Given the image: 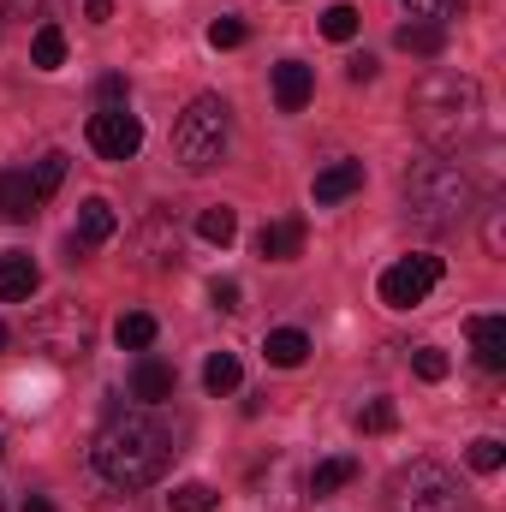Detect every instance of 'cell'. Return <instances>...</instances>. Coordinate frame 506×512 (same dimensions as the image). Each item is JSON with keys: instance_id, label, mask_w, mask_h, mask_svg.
I'll use <instances>...</instances> for the list:
<instances>
[{"instance_id": "obj_35", "label": "cell", "mask_w": 506, "mask_h": 512, "mask_svg": "<svg viewBox=\"0 0 506 512\" xmlns=\"http://www.w3.org/2000/svg\"><path fill=\"white\" fill-rule=\"evenodd\" d=\"M376 72H381V66H376V54H352V60H346V78H352V84H370Z\"/></svg>"}, {"instance_id": "obj_42", "label": "cell", "mask_w": 506, "mask_h": 512, "mask_svg": "<svg viewBox=\"0 0 506 512\" xmlns=\"http://www.w3.org/2000/svg\"><path fill=\"white\" fill-rule=\"evenodd\" d=\"M0 453H6V441H0Z\"/></svg>"}, {"instance_id": "obj_2", "label": "cell", "mask_w": 506, "mask_h": 512, "mask_svg": "<svg viewBox=\"0 0 506 512\" xmlns=\"http://www.w3.org/2000/svg\"><path fill=\"white\" fill-rule=\"evenodd\" d=\"M411 126L435 149H459L483 131V84L465 72H429L411 90Z\"/></svg>"}, {"instance_id": "obj_3", "label": "cell", "mask_w": 506, "mask_h": 512, "mask_svg": "<svg viewBox=\"0 0 506 512\" xmlns=\"http://www.w3.org/2000/svg\"><path fill=\"white\" fill-rule=\"evenodd\" d=\"M471 203H477V191L453 161H417L405 173V215L429 233H453L471 215Z\"/></svg>"}, {"instance_id": "obj_18", "label": "cell", "mask_w": 506, "mask_h": 512, "mask_svg": "<svg viewBox=\"0 0 506 512\" xmlns=\"http://www.w3.org/2000/svg\"><path fill=\"white\" fill-rule=\"evenodd\" d=\"M262 358H268L274 370H298V364L310 358V334H304V328H274V334L262 340Z\"/></svg>"}, {"instance_id": "obj_43", "label": "cell", "mask_w": 506, "mask_h": 512, "mask_svg": "<svg viewBox=\"0 0 506 512\" xmlns=\"http://www.w3.org/2000/svg\"><path fill=\"white\" fill-rule=\"evenodd\" d=\"M0 512H6V501H0Z\"/></svg>"}, {"instance_id": "obj_11", "label": "cell", "mask_w": 506, "mask_h": 512, "mask_svg": "<svg viewBox=\"0 0 506 512\" xmlns=\"http://www.w3.org/2000/svg\"><path fill=\"white\" fill-rule=\"evenodd\" d=\"M364 191V161H334V167H322L316 173V185H310V197L328 209V203H346V197H358Z\"/></svg>"}, {"instance_id": "obj_21", "label": "cell", "mask_w": 506, "mask_h": 512, "mask_svg": "<svg viewBox=\"0 0 506 512\" xmlns=\"http://www.w3.org/2000/svg\"><path fill=\"white\" fill-rule=\"evenodd\" d=\"M358 477V459H322L316 471H310V495H334V489H346Z\"/></svg>"}, {"instance_id": "obj_24", "label": "cell", "mask_w": 506, "mask_h": 512, "mask_svg": "<svg viewBox=\"0 0 506 512\" xmlns=\"http://www.w3.org/2000/svg\"><path fill=\"white\" fill-rule=\"evenodd\" d=\"M197 233H203L209 245H233V239H239V215H233V209H203V215H197Z\"/></svg>"}, {"instance_id": "obj_25", "label": "cell", "mask_w": 506, "mask_h": 512, "mask_svg": "<svg viewBox=\"0 0 506 512\" xmlns=\"http://www.w3.org/2000/svg\"><path fill=\"white\" fill-rule=\"evenodd\" d=\"M215 501H221V495H215L209 483H179V489L167 495V507L173 512H215Z\"/></svg>"}, {"instance_id": "obj_8", "label": "cell", "mask_w": 506, "mask_h": 512, "mask_svg": "<svg viewBox=\"0 0 506 512\" xmlns=\"http://www.w3.org/2000/svg\"><path fill=\"white\" fill-rule=\"evenodd\" d=\"M90 149H96L102 161H131V155L143 149V120H137L131 108H102V114H90Z\"/></svg>"}, {"instance_id": "obj_40", "label": "cell", "mask_w": 506, "mask_h": 512, "mask_svg": "<svg viewBox=\"0 0 506 512\" xmlns=\"http://www.w3.org/2000/svg\"><path fill=\"white\" fill-rule=\"evenodd\" d=\"M6 346H12V334H6V322H0V352H6Z\"/></svg>"}, {"instance_id": "obj_17", "label": "cell", "mask_w": 506, "mask_h": 512, "mask_svg": "<svg viewBox=\"0 0 506 512\" xmlns=\"http://www.w3.org/2000/svg\"><path fill=\"white\" fill-rule=\"evenodd\" d=\"M131 399H143V405L173 399V364H161V358H137V370H131Z\"/></svg>"}, {"instance_id": "obj_26", "label": "cell", "mask_w": 506, "mask_h": 512, "mask_svg": "<svg viewBox=\"0 0 506 512\" xmlns=\"http://www.w3.org/2000/svg\"><path fill=\"white\" fill-rule=\"evenodd\" d=\"M322 36H328V42H352V36H358V6H346V0L328 6V12H322Z\"/></svg>"}, {"instance_id": "obj_30", "label": "cell", "mask_w": 506, "mask_h": 512, "mask_svg": "<svg viewBox=\"0 0 506 512\" xmlns=\"http://www.w3.org/2000/svg\"><path fill=\"white\" fill-rule=\"evenodd\" d=\"M411 370H417L423 382H447V370H453V358H447L441 346H417V358H411Z\"/></svg>"}, {"instance_id": "obj_39", "label": "cell", "mask_w": 506, "mask_h": 512, "mask_svg": "<svg viewBox=\"0 0 506 512\" xmlns=\"http://www.w3.org/2000/svg\"><path fill=\"white\" fill-rule=\"evenodd\" d=\"M24 512H54V501H42V495H30V501H24Z\"/></svg>"}, {"instance_id": "obj_41", "label": "cell", "mask_w": 506, "mask_h": 512, "mask_svg": "<svg viewBox=\"0 0 506 512\" xmlns=\"http://www.w3.org/2000/svg\"><path fill=\"white\" fill-rule=\"evenodd\" d=\"M0 30H6V0H0Z\"/></svg>"}, {"instance_id": "obj_13", "label": "cell", "mask_w": 506, "mask_h": 512, "mask_svg": "<svg viewBox=\"0 0 506 512\" xmlns=\"http://www.w3.org/2000/svg\"><path fill=\"white\" fill-rule=\"evenodd\" d=\"M42 209V197H36V185H30V173H0V221H30Z\"/></svg>"}, {"instance_id": "obj_6", "label": "cell", "mask_w": 506, "mask_h": 512, "mask_svg": "<svg viewBox=\"0 0 506 512\" xmlns=\"http://www.w3.org/2000/svg\"><path fill=\"white\" fill-rule=\"evenodd\" d=\"M30 340H36L42 358H54V364H78V358H90V346H96V316H90L84 304L60 298V304H48V310L30 322Z\"/></svg>"}, {"instance_id": "obj_14", "label": "cell", "mask_w": 506, "mask_h": 512, "mask_svg": "<svg viewBox=\"0 0 506 512\" xmlns=\"http://www.w3.org/2000/svg\"><path fill=\"white\" fill-rule=\"evenodd\" d=\"M471 346L483 370H506V316H471Z\"/></svg>"}, {"instance_id": "obj_1", "label": "cell", "mask_w": 506, "mask_h": 512, "mask_svg": "<svg viewBox=\"0 0 506 512\" xmlns=\"http://www.w3.org/2000/svg\"><path fill=\"white\" fill-rule=\"evenodd\" d=\"M167 459H173V435H167L155 417H143V411H120V417H108L102 435H96V447H90V465H96L120 495L161 483Z\"/></svg>"}, {"instance_id": "obj_15", "label": "cell", "mask_w": 506, "mask_h": 512, "mask_svg": "<svg viewBox=\"0 0 506 512\" xmlns=\"http://www.w3.org/2000/svg\"><path fill=\"white\" fill-rule=\"evenodd\" d=\"M36 280H42V268H36L24 251L0 256V298H6V304H24V298L36 292Z\"/></svg>"}, {"instance_id": "obj_32", "label": "cell", "mask_w": 506, "mask_h": 512, "mask_svg": "<svg viewBox=\"0 0 506 512\" xmlns=\"http://www.w3.org/2000/svg\"><path fill=\"white\" fill-rule=\"evenodd\" d=\"M245 42V24L239 18H215L209 24V48H239Z\"/></svg>"}, {"instance_id": "obj_16", "label": "cell", "mask_w": 506, "mask_h": 512, "mask_svg": "<svg viewBox=\"0 0 506 512\" xmlns=\"http://www.w3.org/2000/svg\"><path fill=\"white\" fill-rule=\"evenodd\" d=\"M298 251H304V221H268L256 233V256H268V262H292Z\"/></svg>"}, {"instance_id": "obj_29", "label": "cell", "mask_w": 506, "mask_h": 512, "mask_svg": "<svg viewBox=\"0 0 506 512\" xmlns=\"http://www.w3.org/2000/svg\"><path fill=\"white\" fill-rule=\"evenodd\" d=\"M393 423H399L393 399H370V405L358 411V429H364V435H393Z\"/></svg>"}, {"instance_id": "obj_5", "label": "cell", "mask_w": 506, "mask_h": 512, "mask_svg": "<svg viewBox=\"0 0 506 512\" xmlns=\"http://www.w3.org/2000/svg\"><path fill=\"white\" fill-rule=\"evenodd\" d=\"M387 512H465V489L441 459H411L387 477Z\"/></svg>"}, {"instance_id": "obj_23", "label": "cell", "mask_w": 506, "mask_h": 512, "mask_svg": "<svg viewBox=\"0 0 506 512\" xmlns=\"http://www.w3.org/2000/svg\"><path fill=\"white\" fill-rule=\"evenodd\" d=\"M114 340H120L126 352H149V346H155V316H143V310H131V316H120Z\"/></svg>"}, {"instance_id": "obj_27", "label": "cell", "mask_w": 506, "mask_h": 512, "mask_svg": "<svg viewBox=\"0 0 506 512\" xmlns=\"http://www.w3.org/2000/svg\"><path fill=\"white\" fill-rule=\"evenodd\" d=\"M60 179H66V155H60V149H48V155L36 161V179H30V185H36V197L48 203V197L60 191Z\"/></svg>"}, {"instance_id": "obj_19", "label": "cell", "mask_w": 506, "mask_h": 512, "mask_svg": "<svg viewBox=\"0 0 506 512\" xmlns=\"http://www.w3.org/2000/svg\"><path fill=\"white\" fill-rule=\"evenodd\" d=\"M405 54H423V60H435L441 48H447V24H423V18H411V24H399V36H393Z\"/></svg>"}, {"instance_id": "obj_31", "label": "cell", "mask_w": 506, "mask_h": 512, "mask_svg": "<svg viewBox=\"0 0 506 512\" xmlns=\"http://www.w3.org/2000/svg\"><path fill=\"white\" fill-rule=\"evenodd\" d=\"M459 6H465V0H405V12H411V18H423V24H447Z\"/></svg>"}, {"instance_id": "obj_33", "label": "cell", "mask_w": 506, "mask_h": 512, "mask_svg": "<svg viewBox=\"0 0 506 512\" xmlns=\"http://www.w3.org/2000/svg\"><path fill=\"white\" fill-rule=\"evenodd\" d=\"M209 298H215V310H227V316H233V310H245V286H239V280H215V286H209Z\"/></svg>"}, {"instance_id": "obj_4", "label": "cell", "mask_w": 506, "mask_h": 512, "mask_svg": "<svg viewBox=\"0 0 506 512\" xmlns=\"http://www.w3.org/2000/svg\"><path fill=\"white\" fill-rule=\"evenodd\" d=\"M227 131H233V108L221 96H197L179 120H173V161L185 173H209L227 149Z\"/></svg>"}, {"instance_id": "obj_20", "label": "cell", "mask_w": 506, "mask_h": 512, "mask_svg": "<svg viewBox=\"0 0 506 512\" xmlns=\"http://www.w3.org/2000/svg\"><path fill=\"white\" fill-rule=\"evenodd\" d=\"M30 60H36L42 72L66 66V30H60V24H42V30H36V42H30Z\"/></svg>"}, {"instance_id": "obj_28", "label": "cell", "mask_w": 506, "mask_h": 512, "mask_svg": "<svg viewBox=\"0 0 506 512\" xmlns=\"http://www.w3.org/2000/svg\"><path fill=\"white\" fill-rule=\"evenodd\" d=\"M465 459H471V471H483V477H495V471H501V465H506V447H501V441H495V435H477Z\"/></svg>"}, {"instance_id": "obj_7", "label": "cell", "mask_w": 506, "mask_h": 512, "mask_svg": "<svg viewBox=\"0 0 506 512\" xmlns=\"http://www.w3.org/2000/svg\"><path fill=\"white\" fill-rule=\"evenodd\" d=\"M435 286H441V256H399V262L381 274V304H387V310H411V304H423Z\"/></svg>"}, {"instance_id": "obj_34", "label": "cell", "mask_w": 506, "mask_h": 512, "mask_svg": "<svg viewBox=\"0 0 506 512\" xmlns=\"http://www.w3.org/2000/svg\"><path fill=\"white\" fill-rule=\"evenodd\" d=\"M483 245H489V256L506 251V233H501V203H489V221H483Z\"/></svg>"}, {"instance_id": "obj_9", "label": "cell", "mask_w": 506, "mask_h": 512, "mask_svg": "<svg viewBox=\"0 0 506 512\" xmlns=\"http://www.w3.org/2000/svg\"><path fill=\"white\" fill-rule=\"evenodd\" d=\"M114 227H120V221H114V203H108V197H90V203L78 209V233H72V245H66L72 262H78L84 251H96V245H108Z\"/></svg>"}, {"instance_id": "obj_36", "label": "cell", "mask_w": 506, "mask_h": 512, "mask_svg": "<svg viewBox=\"0 0 506 512\" xmlns=\"http://www.w3.org/2000/svg\"><path fill=\"white\" fill-rule=\"evenodd\" d=\"M102 102L108 108H126V78H102Z\"/></svg>"}, {"instance_id": "obj_10", "label": "cell", "mask_w": 506, "mask_h": 512, "mask_svg": "<svg viewBox=\"0 0 506 512\" xmlns=\"http://www.w3.org/2000/svg\"><path fill=\"white\" fill-rule=\"evenodd\" d=\"M310 96H316V72L304 60H280L274 66V108L298 114V108H310Z\"/></svg>"}, {"instance_id": "obj_12", "label": "cell", "mask_w": 506, "mask_h": 512, "mask_svg": "<svg viewBox=\"0 0 506 512\" xmlns=\"http://www.w3.org/2000/svg\"><path fill=\"white\" fill-rule=\"evenodd\" d=\"M137 245H143V262L149 268H167V262H179V227L167 215H149L143 233H137Z\"/></svg>"}, {"instance_id": "obj_37", "label": "cell", "mask_w": 506, "mask_h": 512, "mask_svg": "<svg viewBox=\"0 0 506 512\" xmlns=\"http://www.w3.org/2000/svg\"><path fill=\"white\" fill-rule=\"evenodd\" d=\"M84 18H90V24H108V18H114V0H84Z\"/></svg>"}, {"instance_id": "obj_22", "label": "cell", "mask_w": 506, "mask_h": 512, "mask_svg": "<svg viewBox=\"0 0 506 512\" xmlns=\"http://www.w3.org/2000/svg\"><path fill=\"white\" fill-rule=\"evenodd\" d=\"M239 382H245V370H239V358H233V352H215V358L203 364V387H209L215 399H221V393H233Z\"/></svg>"}, {"instance_id": "obj_38", "label": "cell", "mask_w": 506, "mask_h": 512, "mask_svg": "<svg viewBox=\"0 0 506 512\" xmlns=\"http://www.w3.org/2000/svg\"><path fill=\"white\" fill-rule=\"evenodd\" d=\"M96 512H143V507H137L131 495H114V501H102V507H96Z\"/></svg>"}]
</instances>
